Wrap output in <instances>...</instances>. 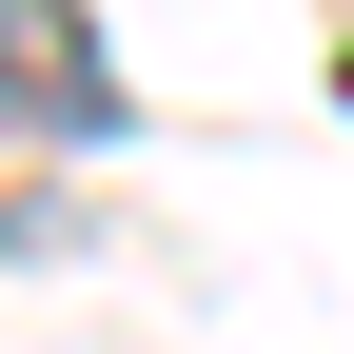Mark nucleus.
<instances>
[{
  "mask_svg": "<svg viewBox=\"0 0 354 354\" xmlns=\"http://www.w3.org/2000/svg\"><path fill=\"white\" fill-rule=\"evenodd\" d=\"M0 138H118V59L79 0H0Z\"/></svg>",
  "mask_w": 354,
  "mask_h": 354,
  "instance_id": "nucleus-1",
  "label": "nucleus"
}]
</instances>
